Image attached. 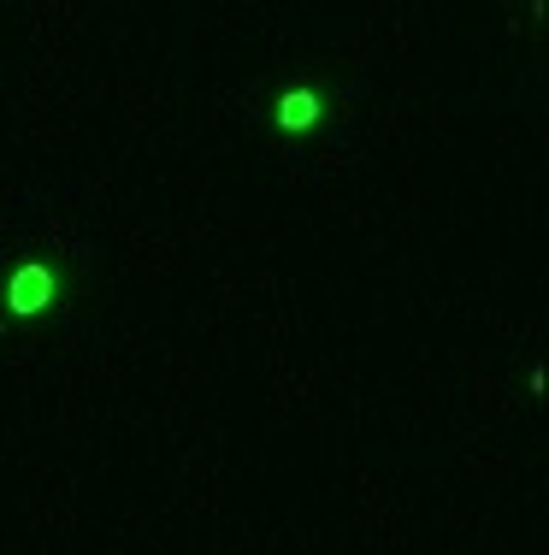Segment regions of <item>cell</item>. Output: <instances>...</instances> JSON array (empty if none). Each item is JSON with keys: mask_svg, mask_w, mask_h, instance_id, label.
Instances as JSON below:
<instances>
[{"mask_svg": "<svg viewBox=\"0 0 549 555\" xmlns=\"http://www.w3.org/2000/svg\"><path fill=\"white\" fill-rule=\"evenodd\" d=\"M325 89L319 83H290L284 95H278V130L284 136H313L319 130V119H325Z\"/></svg>", "mask_w": 549, "mask_h": 555, "instance_id": "7a4b0ae2", "label": "cell"}, {"mask_svg": "<svg viewBox=\"0 0 549 555\" xmlns=\"http://www.w3.org/2000/svg\"><path fill=\"white\" fill-rule=\"evenodd\" d=\"M54 302H60V272L48 260H18L6 272V313L12 319H42Z\"/></svg>", "mask_w": 549, "mask_h": 555, "instance_id": "6da1fadb", "label": "cell"}]
</instances>
